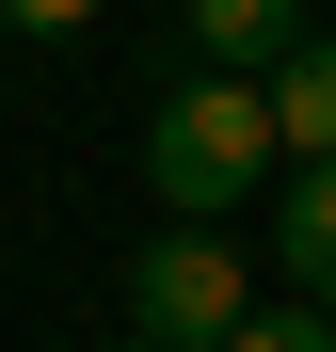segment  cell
I'll return each instance as SVG.
<instances>
[{"label":"cell","mask_w":336,"mask_h":352,"mask_svg":"<svg viewBox=\"0 0 336 352\" xmlns=\"http://www.w3.org/2000/svg\"><path fill=\"white\" fill-rule=\"evenodd\" d=\"M224 352H336V320H320V305H256Z\"/></svg>","instance_id":"obj_6"},{"label":"cell","mask_w":336,"mask_h":352,"mask_svg":"<svg viewBox=\"0 0 336 352\" xmlns=\"http://www.w3.org/2000/svg\"><path fill=\"white\" fill-rule=\"evenodd\" d=\"M96 352H160V336H96Z\"/></svg>","instance_id":"obj_8"},{"label":"cell","mask_w":336,"mask_h":352,"mask_svg":"<svg viewBox=\"0 0 336 352\" xmlns=\"http://www.w3.org/2000/svg\"><path fill=\"white\" fill-rule=\"evenodd\" d=\"M304 32H320L304 0H192V65H208V80H272Z\"/></svg>","instance_id":"obj_3"},{"label":"cell","mask_w":336,"mask_h":352,"mask_svg":"<svg viewBox=\"0 0 336 352\" xmlns=\"http://www.w3.org/2000/svg\"><path fill=\"white\" fill-rule=\"evenodd\" d=\"M240 320H256V272H240L224 224H160V241L128 256V336H160V352H224Z\"/></svg>","instance_id":"obj_2"},{"label":"cell","mask_w":336,"mask_h":352,"mask_svg":"<svg viewBox=\"0 0 336 352\" xmlns=\"http://www.w3.org/2000/svg\"><path fill=\"white\" fill-rule=\"evenodd\" d=\"M256 176H272V112H256V80H160V112H144V192L177 208V224H224V208H256Z\"/></svg>","instance_id":"obj_1"},{"label":"cell","mask_w":336,"mask_h":352,"mask_svg":"<svg viewBox=\"0 0 336 352\" xmlns=\"http://www.w3.org/2000/svg\"><path fill=\"white\" fill-rule=\"evenodd\" d=\"M256 112H272V160H336V32H304L256 80Z\"/></svg>","instance_id":"obj_5"},{"label":"cell","mask_w":336,"mask_h":352,"mask_svg":"<svg viewBox=\"0 0 336 352\" xmlns=\"http://www.w3.org/2000/svg\"><path fill=\"white\" fill-rule=\"evenodd\" d=\"M272 272H289V305H320V320H336V160H304V176H289V208H272Z\"/></svg>","instance_id":"obj_4"},{"label":"cell","mask_w":336,"mask_h":352,"mask_svg":"<svg viewBox=\"0 0 336 352\" xmlns=\"http://www.w3.org/2000/svg\"><path fill=\"white\" fill-rule=\"evenodd\" d=\"M96 0H0V32H80Z\"/></svg>","instance_id":"obj_7"}]
</instances>
